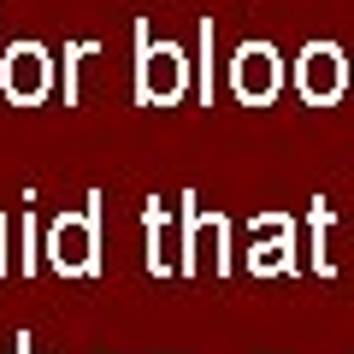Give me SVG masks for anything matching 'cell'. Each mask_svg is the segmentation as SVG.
<instances>
[{
    "label": "cell",
    "instance_id": "obj_1",
    "mask_svg": "<svg viewBox=\"0 0 354 354\" xmlns=\"http://www.w3.org/2000/svg\"><path fill=\"white\" fill-rule=\"evenodd\" d=\"M136 95H142V106H177L189 95V53L171 36L153 41L148 18H136Z\"/></svg>",
    "mask_w": 354,
    "mask_h": 354
},
{
    "label": "cell",
    "instance_id": "obj_2",
    "mask_svg": "<svg viewBox=\"0 0 354 354\" xmlns=\"http://www.w3.org/2000/svg\"><path fill=\"white\" fill-rule=\"evenodd\" d=\"M48 266L59 278H95L101 272V189L83 213H59L48 225Z\"/></svg>",
    "mask_w": 354,
    "mask_h": 354
},
{
    "label": "cell",
    "instance_id": "obj_3",
    "mask_svg": "<svg viewBox=\"0 0 354 354\" xmlns=\"http://www.w3.org/2000/svg\"><path fill=\"white\" fill-rule=\"evenodd\" d=\"M183 278H225L230 272V218L225 213H207L195 195H183V260H177Z\"/></svg>",
    "mask_w": 354,
    "mask_h": 354
},
{
    "label": "cell",
    "instance_id": "obj_4",
    "mask_svg": "<svg viewBox=\"0 0 354 354\" xmlns=\"http://www.w3.org/2000/svg\"><path fill=\"white\" fill-rule=\"evenodd\" d=\"M53 88V53L41 41H6L0 48V95L12 106H41Z\"/></svg>",
    "mask_w": 354,
    "mask_h": 354
},
{
    "label": "cell",
    "instance_id": "obj_5",
    "mask_svg": "<svg viewBox=\"0 0 354 354\" xmlns=\"http://www.w3.org/2000/svg\"><path fill=\"white\" fill-rule=\"evenodd\" d=\"M342 88H348V59H342L337 41H307L301 53H295V95H301V106H337Z\"/></svg>",
    "mask_w": 354,
    "mask_h": 354
},
{
    "label": "cell",
    "instance_id": "obj_6",
    "mask_svg": "<svg viewBox=\"0 0 354 354\" xmlns=\"http://www.w3.org/2000/svg\"><path fill=\"white\" fill-rule=\"evenodd\" d=\"M230 88L242 106H272L283 95V53L272 41H242L230 59Z\"/></svg>",
    "mask_w": 354,
    "mask_h": 354
},
{
    "label": "cell",
    "instance_id": "obj_7",
    "mask_svg": "<svg viewBox=\"0 0 354 354\" xmlns=\"http://www.w3.org/2000/svg\"><path fill=\"white\" fill-rule=\"evenodd\" d=\"M248 272L254 278H290L295 272V230H278V236H248Z\"/></svg>",
    "mask_w": 354,
    "mask_h": 354
},
{
    "label": "cell",
    "instance_id": "obj_8",
    "mask_svg": "<svg viewBox=\"0 0 354 354\" xmlns=\"http://www.w3.org/2000/svg\"><path fill=\"white\" fill-rule=\"evenodd\" d=\"M330 225H337L330 201H307V242H313V272L319 278L337 272V260H330Z\"/></svg>",
    "mask_w": 354,
    "mask_h": 354
},
{
    "label": "cell",
    "instance_id": "obj_9",
    "mask_svg": "<svg viewBox=\"0 0 354 354\" xmlns=\"http://www.w3.org/2000/svg\"><path fill=\"white\" fill-rule=\"evenodd\" d=\"M142 230H148V272L165 278L171 272V254H165V201L160 195H148V207H142Z\"/></svg>",
    "mask_w": 354,
    "mask_h": 354
},
{
    "label": "cell",
    "instance_id": "obj_10",
    "mask_svg": "<svg viewBox=\"0 0 354 354\" xmlns=\"http://www.w3.org/2000/svg\"><path fill=\"white\" fill-rule=\"evenodd\" d=\"M101 48V41H65L59 71H65V106H83V59Z\"/></svg>",
    "mask_w": 354,
    "mask_h": 354
},
{
    "label": "cell",
    "instance_id": "obj_11",
    "mask_svg": "<svg viewBox=\"0 0 354 354\" xmlns=\"http://www.w3.org/2000/svg\"><path fill=\"white\" fill-rule=\"evenodd\" d=\"M201 101L213 106V18H201Z\"/></svg>",
    "mask_w": 354,
    "mask_h": 354
},
{
    "label": "cell",
    "instance_id": "obj_12",
    "mask_svg": "<svg viewBox=\"0 0 354 354\" xmlns=\"http://www.w3.org/2000/svg\"><path fill=\"white\" fill-rule=\"evenodd\" d=\"M6 266H12V218L0 213V278H6Z\"/></svg>",
    "mask_w": 354,
    "mask_h": 354
},
{
    "label": "cell",
    "instance_id": "obj_13",
    "mask_svg": "<svg viewBox=\"0 0 354 354\" xmlns=\"http://www.w3.org/2000/svg\"><path fill=\"white\" fill-rule=\"evenodd\" d=\"M30 242H36V218H30V207H24V278L36 272V254H30Z\"/></svg>",
    "mask_w": 354,
    "mask_h": 354
},
{
    "label": "cell",
    "instance_id": "obj_14",
    "mask_svg": "<svg viewBox=\"0 0 354 354\" xmlns=\"http://www.w3.org/2000/svg\"><path fill=\"white\" fill-rule=\"evenodd\" d=\"M18 354H36V348H30V330H24V337H18Z\"/></svg>",
    "mask_w": 354,
    "mask_h": 354
}]
</instances>
